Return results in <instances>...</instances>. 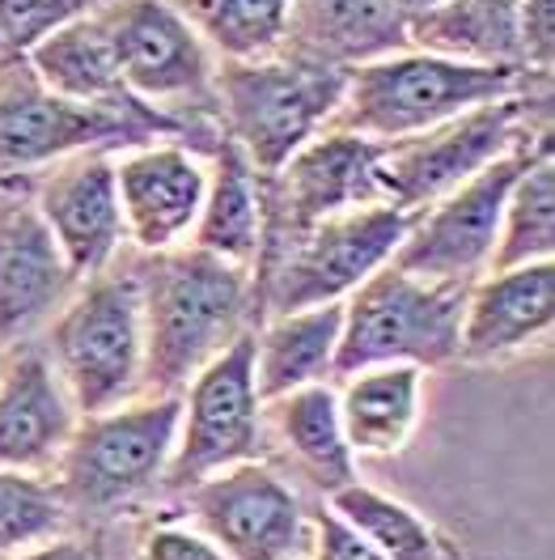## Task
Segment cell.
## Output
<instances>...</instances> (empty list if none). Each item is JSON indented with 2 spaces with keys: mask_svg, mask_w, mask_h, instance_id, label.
I'll use <instances>...</instances> for the list:
<instances>
[{
  "mask_svg": "<svg viewBox=\"0 0 555 560\" xmlns=\"http://www.w3.org/2000/svg\"><path fill=\"white\" fill-rule=\"evenodd\" d=\"M412 212L394 205H365L322 217L306 230L268 238L255 264L259 318L344 302L365 277H374L408 234Z\"/></svg>",
  "mask_w": 555,
  "mask_h": 560,
  "instance_id": "6",
  "label": "cell"
},
{
  "mask_svg": "<svg viewBox=\"0 0 555 560\" xmlns=\"http://www.w3.org/2000/svg\"><path fill=\"white\" fill-rule=\"evenodd\" d=\"M386 4H390V9H394V13L403 18V22H416L420 13H428V9H437L441 0H386Z\"/></svg>",
  "mask_w": 555,
  "mask_h": 560,
  "instance_id": "36",
  "label": "cell"
},
{
  "mask_svg": "<svg viewBox=\"0 0 555 560\" xmlns=\"http://www.w3.org/2000/svg\"><path fill=\"white\" fill-rule=\"evenodd\" d=\"M38 349L72 395L76 412H103L144 395V323L132 250L94 277L76 280Z\"/></svg>",
  "mask_w": 555,
  "mask_h": 560,
  "instance_id": "4",
  "label": "cell"
},
{
  "mask_svg": "<svg viewBox=\"0 0 555 560\" xmlns=\"http://www.w3.org/2000/svg\"><path fill=\"white\" fill-rule=\"evenodd\" d=\"M424 378L420 365H365L335 378V408L356 458H394L412 446L424 420Z\"/></svg>",
  "mask_w": 555,
  "mask_h": 560,
  "instance_id": "21",
  "label": "cell"
},
{
  "mask_svg": "<svg viewBox=\"0 0 555 560\" xmlns=\"http://www.w3.org/2000/svg\"><path fill=\"white\" fill-rule=\"evenodd\" d=\"M72 530L56 476L0 467V560Z\"/></svg>",
  "mask_w": 555,
  "mask_h": 560,
  "instance_id": "30",
  "label": "cell"
},
{
  "mask_svg": "<svg viewBox=\"0 0 555 560\" xmlns=\"http://www.w3.org/2000/svg\"><path fill=\"white\" fill-rule=\"evenodd\" d=\"M229 560H302L314 501L268 458L234 463L170 501Z\"/></svg>",
  "mask_w": 555,
  "mask_h": 560,
  "instance_id": "12",
  "label": "cell"
},
{
  "mask_svg": "<svg viewBox=\"0 0 555 560\" xmlns=\"http://www.w3.org/2000/svg\"><path fill=\"white\" fill-rule=\"evenodd\" d=\"M518 4L521 69L534 77H552L555 56V0H513Z\"/></svg>",
  "mask_w": 555,
  "mask_h": 560,
  "instance_id": "34",
  "label": "cell"
},
{
  "mask_svg": "<svg viewBox=\"0 0 555 560\" xmlns=\"http://www.w3.org/2000/svg\"><path fill=\"white\" fill-rule=\"evenodd\" d=\"M408 47L462 60V65L521 69L518 4L513 0H441L437 9L408 22Z\"/></svg>",
  "mask_w": 555,
  "mask_h": 560,
  "instance_id": "25",
  "label": "cell"
},
{
  "mask_svg": "<svg viewBox=\"0 0 555 560\" xmlns=\"http://www.w3.org/2000/svg\"><path fill=\"white\" fill-rule=\"evenodd\" d=\"M137 560H229L200 526L178 510H162L137 535Z\"/></svg>",
  "mask_w": 555,
  "mask_h": 560,
  "instance_id": "32",
  "label": "cell"
},
{
  "mask_svg": "<svg viewBox=\"0 0 555 560\" xmlns=\"http://www.w3.org/2000/svg\"><path fill=\"white\" fill-rule=\"evenodd\" d=\"M22 60L51 94L72 98V103L115 106L132 98L119 81V65H115V51H110L98 9L51 31V35H43Z\"/></svg>",
  "mask_w": 555,
  "mask_h": 560,
  "instance_id": "26",
  "label": "cell"
},
{
  "mask_svg": "<svg viewBox=\"0 0 555 560\" xmlns=\"http://www.w3.org/2000/svg\"><path fill=\"white\" fill-rule=\"evenodd\" d=\"M216 65L263 60L284 51L293 0H178Z\"/></svg>",
  "mask_w": 555,
  "mask_h": 560,
  "instance_id": "29",
  "label": "cell"
},
{
  "mask_svg": "<svg viewBox=\"0 0 555 560\" xmlns=\"http://www.w3.org/2000/svg\"><path fill=\"white\" fill-rule=\"evenodd\" d=\"M530 81L518 94L471 106V110L453 115L428 132L378 144V183H382L386 205L416 212L424 205H433L437 196L453 191L458 183L480 175L500 153H509L534 137H547V124L534 128V110H547V98L539 103Z\"/></svg>",
  "mask_w": 555,
  "mask_h": 560,
  "instance_id": "9",
  "label": "cell"
},
{
  "mask_svg": "<svg viewBox=\"0 0 555 560\" xmlns=\"http://www.w3.org/2000/svg\"><path fill=\"white\" fill-rule=\"evenodd\" d=\"M119 65L123 90L149 103L153 110L170 115L187 144H196V132L182 115L191 106L196 115H212V77L216 60L178 9V0H106L98 9ZM200 149V144H196Z\"/></svg>",
  "mask_w": 555,
  "mask_h": 560,
  "instance_id": "10",
  "label": "cell"
},
{
  "mask_svg": "<svg viewBox=\"0 0 555 560\" xmlns=\"http://www.w3.org/2000/svg\"><path fill=\"white\" fill-rule=\"evenodd\" d=\"M157 137L182 140V132L170 115L140 98L115 106L72 103L51 94L22 56L0 69V178H31L81 149L119 153Z\"/></svg>",
  "mask_w": 555,
  "mask_h": 560,
  "instance_id": "7",
  "label": "cell"
},
{
  "mask_svg": "<svg viewBox=\"0 0 555 560\" xmlns=\"http://www.w3.org/2000/svg\"><path fill=\"white\" fill-rule=\"evenodd\" d=\"M263 238H268L263 175L221 137L209 149V191H204V209L187 246H200L216 259L243 264L255 272Z\"/></svg>",
  "mask_w": 555,
  "mask_h": 560,
  "instance_id": "24",
  "label": "cell"
},
{
  "mask_svg": "<svg viewBox=\"0 0 555 560\" xmlns=\"http://www.w3.org/2000/svg\"><path fill=\"white\" fill-rule=\"evenodd\" d=\"M26 191L76 280L103 272L132 250L123 234L110 149H81L43 166L26 178Z\"/></svg>",
  "mask_w": 555,
  "mask_h": 560,
  "instance_id": "14",
  "label": "cell"
},
{
  "mask_svg": "<svg viewBox=\"0 0 555 560\" xmlns=\"http://www.w3.org/2000/svg\"><path fill=\"white\" fill-rule=\"evenodd\" d=\"M365 205H382L378 140H365L344 128H322L280 171L263 175L268 238L306 230L322 217Z\"/></svg>",
  "mask_w": 555,
  "mask_h": 560,
  "instance_id": "16",
  "label": "cell"
},
{
  "mask_svg": "<svg viewBox=\"0 0 555 560\" xmlns=\"http://www.w3.org/2000/svg\"><path fill=\"white\" fill-rule=\"evenodd\" d=\"M9 60H13V51H9V47H4V43H0V69H4V65H9Z\"/></svg>",
  "mask_w": 555,
  "mask_h": 560,
  "instance_id": "37",
  "label": "cell"
},
{
  "mask_svg": "<svg viewBox=\"0 0 555 560\" xmlns=\"http://www.w3.org/2000/svg\"><path fill=\"white\" fill-rule=\"evenodd\" d=\"M9 560H98V548L81 530H64V535H56L47 544H35V548H26V552H17V557Z\"/></svg>",
  "mask_w": 555,
  "mask_h": 560,
  "instance_id": "35",
  "label": "cell"
},
{
  "mask_svg": "<svg viewBox=\"0 0 555 560\" xmlns=\"http://www.w3.org/2000/svg\"><path fill=\"white\" fill-rule=\"evenodd\" d=\"M530 77L534 72L462 65L420 47H399L344 69V90L331 128H344L378 144L416 137L471 106L518 94Z\"/></svg>",
  "mask_w": 555,
  "mask_h": 560,
  "instance_id": "3",
  "label": "cell"
},
{
  "mask_svg": "<svg viewBox=\"0 0 555 560\" xmlns=\"http://www.w3.org/2000/svg\"><path fill=\"white\" fill-rule=\"evenodd\" d=\"M144 395H178L216 352L259 323L255 272L200 246L137 255Z\"/></svg>",
  "mask_w": 555,
  "mask_h": 560,
  "instance_id": "1",
  "label": "cell"
},
{
  "mask_svg": "<svg viewBox=\"0 0 555 560\" xmlns=\"http://www.w3.org/2000/svg\"><path fill=\"white\" fill-rule=\"evenodd\" d=\"M123 234L137 255L191 243L209 191V153L178 137H157L115 153Z\"/></svg>",
  "mask_w": 555,
  "mask_h": 560,
  "instance_id": "15",
  "label": "cell"
},
{
  "mask_svg": "<svg viewBox=\"0 0 555 560\" xmlns=\"http://www.w3.org/2000/svg\"><path fill=\"white\" fill-rule=\"evenodd\" d=\"M255 331V327H250ZM238 336L216 352L191 383L178 390V433H174L166 501L212 471L263 458V395L255 383V336Z\"/></svg>",
  "mask_w": 555,
  "mask_h": 560,
  "instance_id": "11",
  "label": "cell"
},
{
  "mask_svg": "<svg viewBox=\"0 0 555 560\" xmlns=\"http://www.w3.org/2000/svg\"><path fill=\"white\" fill-rule=\"evenodd\" d=\"M76 420L81 412L38 340L0 349V467L51 476Z\"/></svg>",
  "mask_w": 555,
  "mask_h": 560,
  "instance_id": "19",
  "label": "cell"
},
{
  "mask_svg": "<svg viewBox=\"0 0 555 560\" xmlns=\"http://www.w3.org/2000/svg\"><path fill=\"white\" fill-rule=\"evenodd\" d=\"M555 259V149L552 137L543 140L526 166L518 171L496 230L492 268H513V264H539Z\"/></svg>",
  "mask_w": 555,
  "mask_h": 560,
  "instance_id": "28",
  "label": "cell"
},
{
  "mask_svg": "<svg viewBox=\"0 0 555 560\" xmlns=\"http://www.w3.org/2000/svg\"><path fill=\"white\" fill-rule=\"evenodd\" d=\"M408 47V22L386 0H293L284 51L352 69Z\"/></svg>",
  "mask_w": 555,
  "mask_h": 560,
  "instance_id": "22",
  "label": "cell"
},
{
  "mask_svg": "<svg viewBox=\"0 0 555 560\" xmlns=\"http://www.w3.org/2000/svg\"><path fill=\"white\" fill-rule=\"evenodd\" d=\"M547 137H534L509 153H500L480 175H471L453 191L437 196L433 205L412 212L408 234L394 250V264L412 277L450 280V284H471L475 277H484L492 268L505 196H509L518 171L526 166V158Z\"/></svg>",
  "mask_w": 555,
  "mask_h": 560,
  "instance_id": "13",
  "label": "cell"
},
{
  "mask_svg": "<svg viewBox=\"0 0 555 560\" xmlns=\"http://www.w3.org/2000/svg\"><path fill=\"white\" fill-rule=\"evenodd\" d=\"M467 284L424 280L394 259L365 277L344 298L335 378L365 365H420L441 370L458 361V318Z\"/></svg>",
  "mask_w": 555,
  "mask_h": 560,
  "instance_id": "8",
  "label": "cell"
},
{
  "mask_svg": "<svg viewBox=\"0 0 555 560\" xmlns=\"http://www.w3.org/2000/svg\"><path fill=\"white\" fill-rule=\"evenodd\" d=\"M178 395H137L103 412H85L56 463V485L72 530H98L166 497Z\"/></svg>",
  "mask_w": 555,
  "mask_h": 560,
  "instance_id": "2",
  "label": "cell"
},
{
  "mask_svg": "<svg viewBox=\"0 0 555 560\" xmlns=\"http://www.w3.org/2000/svg\"><path fill=\"white\" fill-rule=\"evenodd\" d=\"M263 458L314 501H327L361 476V458L352 455L340 424L335 383H314L263 399Z\"/></svg>",
  "mask_w": 555,
  "mask_h": 560,
  "instance_id": "20",
  "label": "cell"
},
{
  "mask_svg": "<svg viewBox=\"0 0 555 560\" xmlns=\"http://www.w3.org/2000/svg\"><path fill=\"white\" fill-rule=\"evenodd\" d=\"M340 90H344V69L306 60L297 51L216 65L212 77L221 137L259 175L280 171L306 140L331 128Z\"/></svg>",
  "mask_w": 555,
  "mask_h": 560,
  "instance_id": "5",
  "label": "cell"
},
{
  "mask_svg": "<svg viewBox=\"0 0 555 560\" xmlns=\"http://www.w3.org/2000/svg\"><path fill=\"white\" fill-rule=\"evenodd\" d=\"M106 0H0V43L13 56H26L43 35L103 9Z\"/></svg>",
  "mask_w": 555,
  "mask_h": 560,
  "instance_id": "31",
  "label": "cell"
},
{
  "mask_svg": "<svg viewBox=\"0 0 555 560\" xmlns=\"http://www.w3.org/2000/svg\"><path fill=\"white\" fill-rule=\"evenodd\" d=\"M327 505L356 526L382 552V560H467L450 535L433 518H424L416 505L365 485L361 476L340 492H331Z\"/></svg>",
  "mask_w": 555,
  "mask_h": 560,
  "instance_id": "27",
  "label": "cell"
},
{
  "mask_svg": "<svg viewBox=\"0 0 555 560\" xmlns=\"http://www.w3.org/2000/svg\"><path fill=\"white\" fill-rule=\"evenodd\" d=\"M306 560H382V552H378L356 526L347 523V518H340L327 501H314Z\"/></svg>",
  "mask_w": 555,
  "mask_h": 560,
  "instance_id": "33",
  "label": "cell"
},
{
  "mask_svg": "<svg viewBox=\"0 0 555 560\" xmlns=\"http://www.w3.org/2000/svg\"><path fill=\"white\" fill-rule=\"evenodd\" d=\"M555 327V259L487 268L467 284L458 318L462 365H505L543 349Z\"/></svg>",
  "mask_w": 555,
  "mask_h": 560,
  "instance_id": "18",
  "label": "cell"
},
{
  "mask_svg": "<svg viewBox=\"0 0 555 560\" xmlns=\"http://www.w3.org/2000/svg\"><path fill=\"white\" fill-rule=\"evenodd\" d=\"M344 302L302 306L284 315H263L255 323V383L263 399L314 383H335Z\"/></svg>",
  "mask_w": 555,
  "mask_h": 560,
  "instance_id": "23",
  "label": "cell"
},
{
  "mask_svg": "<svg viewBox=\"0 0 555 560\" xmlns=\"http://www.w3.org/2000/svg\"><path fill=\"white\" fill-rule=\"evenodd\" d=\"M76 289V272L31 205L26 178H0V349L31 345Z\"/></svg>",
  "mask_w": 555,
  "mask_h": 560,
  "instance_id": "17",
  "label": "cell"
}]
</instances>
